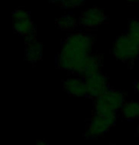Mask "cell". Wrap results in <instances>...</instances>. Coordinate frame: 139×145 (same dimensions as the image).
Listing matches in <instances>:
<instances>
[{
  "mask_svg": "<svg viewBox=\"0 0 139 145\" xmlns=\"http://www.w3.org/2000/svg\"><path fill=\"white\" fill-rule=\"evenodd\" d=\"M64 88L68 94L73 97L86 96L85 79L76 75L70 76L64 82Z\"/></svg>",
  "mask_w": 139,
  "mask_h": 145,
  "instance_id": "obj_8",
  "label": "cell"
},
{
  "mask_svg": "<svg viewBox=\"0 0 139 145\" xmlns=\"http://www.w3.org/2000/svg\"><path fill=\"white\" fill-rule=\"evenodd\" d=\"M43 46L35 39L34 36L28 38L25 46V58L31 64H36L42 60Z\"/></svg>",
  "mask_w": 139,
  "mask_h": 145,
  "instance_id": "obj_9",
  "label": "cell"
},
{
  "mask_svg": "<svg viewBox=\"0 0 139 145\" xmlns=\"http://www.w3.org/2000/svg\"><path fill=\"white\" fill-rule=\"evenodd\" d=\"M94 41L85 32H72L66 38L56 58L57 67L72 75L83 77L92 55Z\"/></svg>",
  "mask_w": 139,
  "mask_h": 145,
  "instance_id": "obj_1",
  "label": "cell"
},
{
  "mask_svg": "<svg viewBox=\"0 0 139 145\" xmlns=\"http://www.w3.org/2000/svg\"><path fill=\"white\" fill-rule=\"evenodd\" d=\"M84 2H85V0H67L62 6L66 9H75V8H78L81 5H83Z\"/></svg>",
  "mask_w": 139,
  "mask_h": 145,
  "instance_id": "obj_13",
  "label": "cell"
},
{
  "mask_svg": "<svg viewBox=\"0 0 139 145\" xmlns=\"http://www.w3.org/2000/svg\"><path fill=\"white\" fill-rule=\"evenodd\" d=\"M120 113L127 120L139 119V101H126L120 109Z\"/></svg>",
  "mask_w": 139,
  "mask_h": 145,
  "instance_id": "obj_10",
  "label": "cell"
},
{
  "mask_svg": "<svg viewBox=\"0 0 139 145\" xmlns=\"http://www.w3.org/2000/svg\"><path fill=\"white\" fill-rule=\"evenodd\" d=\"M13 31L26 39L34 36V25L28 12L22 9L15 10L13 13Z\"/></svg>",
  "mask_w": 139,
  "mask_h": 145,
  "instance_id": "obj_5",
  "label": "cell"
},
{
  "mask_svg": "<svg viewBox=\"0 0 139 145\" xmlns=\"http://www.w3.org/2000/svg\"><path fill=\"white\" fill-rule=\"evenodd\" d=\"M77 24L78 20H76L74 16L70 13L63 14L56 19V25L64 31H72L75 29Z\"/></svg>",
  "mask_w": 139,
  "mask_h": 145,
  "instance_id": "obj_11",
  "label": "cell"
},
{
  "mask_svg": "<svg viewBox=\"0 0 139 145\" xmlns=\"http://www.w3.org/2000/svg\"><path fill=\"white\" fill-rule=\"evenodd\" d=\"M128 2H132V3H136V2H139V0H126Z\"/></svg>",
  "mask_w": 139,
  "mask_h": 145,
  "instance_id": "obj_17",
  "label": "cell"
},
{
  "mask_svg": "<svg viewBox=\"0 0 139 145\" xmlns=\"http://www.w3.org/2000/svg\"><path fill=\"white\" fill-rule=\"evenodd\" d=\"M125 102L123 93L110 88L94 99V113L116 116V113L120 111Z\"/></svg>",
  "mask_w": 139,
  "mask_h": 145,
  "instance_id": "obj_2",
  "label": "cell"
},
{
  "mask_svg": "<svg viewBox=\"0 0 139 145\" xmlns=\"http://www.w3.org/2000/svg\"><path fill=\"white\" fill-rule=\"evenodd\" d=\"M135 89H136V91H137L138 93H139V80H138V82L136 83V86H135Z\"/></svg>",
  "mask_w": 139,
  "mask_h": 145,
  "instance_id": "obj_16",
  "label": "cell"
},
{
  "mask_svg": "<svg viewBox=\"0 0 139 145\" xmlns=\"http://www.w3.org/2000/svg\"><path fill=\"white\" fill-rule=\"evenodd\" d=\"M49 1L53 2V3H56V4H60V5H63L67 0H49Z\"/></svg>",
  "mask_w": 139,
  "mask_h": 145,
  "instance_id": "obj_14",
  "label": "cell"
},
{
  "mask_svg": "<svg viewBox=\"0 0 139 145\" xmlns=\"http://www.w3.org/2000/svg\"><path fill=\"white\" fill-rule=\"evenodd\" d=\"M126 34L139 45V20L133 19L130 22Z\"/></svg>",
  "mask_w": 139,
  "mask_h": 145,
  "instance_id": "obj_12",
  "label": "cell"
},
{
  "mask_svg": "<svg viewBox=\"0 0 139 145\" xmlns=\"http://www.w3.org/2000/svg\"><path fill=\"white\" fill-rule=\"evenodd\" d=\"M35 145H49V144H48V143H46V142H45V141H43V140H38Z\"/></svg>",
  "mask_w": 139,
  "mask_h": 145,
  "instance_id": "obj_15",
  "label": "cell"
},
{
  "mask_svg": "<svg viewBox=\"0 0 139 145\" xmlns=\"http://www.w3.org/2000/svg\"><path fill=\"white\" fill-rule=\"evenodd\" d=\"M107 16L98 8H88L82 12L78 19V24L85 29H95L104 24Z\"/></svg>",
  "mask_w": 139,
  "mask_h": 145,
  "instance_id": "obj_7",
  "label": "cell"
},
{
  "mask_svg": "<svg viewBox=\"0 0 139 145\" xmlns=\"http://www.w3.org/2000/svg\"><path fill=\"white\" fill-rule=\"evenodd\" d=\"M116 121L115 115H104L94 113L90 120L85 131L87 138H97L106 134Z\"/></svg>",
  "mask_w": 139,
  "mask_h": 145,
  "instance_id": "obj_4",
  "label": "cell"
},
{
  "mask_svg": "<svg viewBox=\"0 0 139 145\" xmlns=\"http://www.w3.org/2000/svg\"><path fill=\"white\" fill-rule=\"evenodd\" d=\"M113 54L119 61L132 64L139 57V45L127 34L117 38L113 48Z\"/></svg>",
  "mask_w": 139,
  "mask_h": 145,
  "instance_id": "obj_3",
  "label": "cell"
},
{
  "mask_svg": "<svg viewBox=\"0 0 139 145\" xmlns=\"http://www.w3.org/2000/svg\"><path fill=\"white\" fill-rule=\"evenodd\" d=\"M84 79H85L86 84V96L90 98L96 99L97 97L105 93L108 89H110L107 76L103 74L101 71L91 76H88Z\"/></svg>",
  "mask_w": 139,
  "mask_h": 145,
  "instance_id": "obj_6",
  "label": "cell"
}]
</instances>
